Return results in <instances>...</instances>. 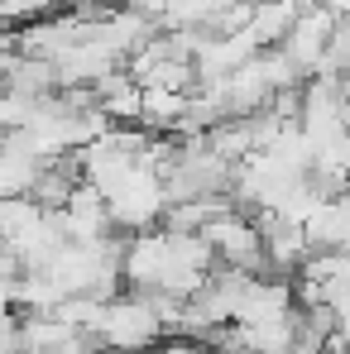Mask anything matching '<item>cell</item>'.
Returning <instances> with one entry per match:
<instances>
[{
    "label": "cell",
    "instance_id": "1",
    "mask_svg": "<svg viewBox=\"0 0 350 354\" xmlns=\"http://www.w3.org/2000/svg\"><path fill=\"white\" fill-rule=\"evenodd\" d=\"M168 326L154 306L149 292H120L106 301V316L96 326V345L101 350H120V354H154L164 345Z\"/></svg>",
    "mask_w": 350,
    "mask_h": 354
},
{
    "label": "cell",
    "instance_id": "2",
    "mask_svg": "<svg viewBox=\"0 0 350 354\" xmlns=\"http://www.w3.org/2000/svg\"><path fill=\"white\" fill-rule=\"evenodd\" d=\"M207 244L216 249V263H226V268H240V273H254V278H264L269 273V259H264V225L250 216V211H221L207 230Z\"/></svg>",
    "mask_w": 350,
    "mask_h": 354
},
{
    "label": "cell",
    "instance_id": "3",
    "mask_svg": "<svg viewBox=\"0 0 350 354\" xmlns=\"http://www.w3.org/2000/svg\"><path fill=\"white\" fill-rule=\"evenodd\" d=\"M336 24H341V15H331L326 5H312V0H307V10L297 15V24L288 29V39L279 44L302 77H317V67H322V58H326V44H331Z\"/></svg>",
    "mask_w": 350,
    "mask_h": 354
},
{
    "label": "cell",
    "instance_id": "4",
    "mask_svg": "<svg viewBox=\"0 0 350 354\" xmlns=\"http://www.w3.org/2000/svg\"><path fill=\"white\" fill-rule=\"evenodd\" d=\"M91 91H96V106L106 111L111 124H139V115H144V86H139L125 67L111 72L106 82H96Z\"/></svg>",
    "mask_w": 350,
    "mask_h": 354
},
{
    "label": "cell",
    "instance_id": "5",
    "mask_svg": "<svg viewBox=\"0 0 350 354\" xmlns=\"http://www.w3.org/2000/svg\"><path fill=\"white\" fill-rule=\"evenodd\" d=\"M39 173H44V158H39V153H29V149L15 144V139H0V201H10V196H34Z\"/></svg>",
    "mask_w": 350,
    "mask_h": 354
},
{
    "label": "cell",
    "instance_id": "6",
    "mask_svg": "<svg viewBox=\"0 0 350 354\" xmlns=\"http://www.w3.org/2000/svg\"><path fill=\"white\" fill-rule=\"evenodd\" d=\"M302 10H307V0H254L250 34L259 39V48H279V44L288 39V29L297 24Z\"/></svg>",
    "mask_w": 350,
    "mask_h": 354
},
{
    "label": "cell",
    "instance_id": "7",
    "mask_svg": "<svg viewBox=\"0 0 350 354\" xmlns=\"http://www.w3.org/2000/svg\"><path fill=\"white\" fill-rule=\"evenodd\" d=\"M44 216H49V211H44L34 196H10V201H0V239H5V249H10L15 239H24Z\"/></svg>",
    "mask_w": 350,
    "mask_h": 354
},
{
    "label": "cell",
    "instance_id": "8",
    "mask_svg": "<svg viewBox=\"0 0 350 354\" xmlns=\"http://www.w3.org/2000/svg\"><path fill=\"white\" fill-rule=\"evenodd\" d=\"M62 0H5V10H0V24H34V19H44V15H53Z\"/></svg>",
    "mask_w": 350,
    "mask_h": 354
},
{
    "label": "cell",
    "instance_id": "9",
    "mask_svg": "<svg viewBox=\"0 0 350 354\" xmlns=\"http://www.w3.org/2000/svg\"><path fill=\"white\" fill-rule=\"evenodd\" d=\"M19 326H24V316L0 311V354H19Z\"/></svg>",
    "mask_w": 350,
    "mask_h": 354
},
{
    "label": "cell",
    "instance_id": "10",
    "mask_svg": "<svg viewBox=\"0 0 350 354\" xmlns=\"http://www.w3.org/2000/svg\"><path fill=\"white\" fill-rule=\"evenodd\" d=\"M0 259H10V249H5V239H0Z\"/></svg>",
    "mask_w": 350,
    "mask_h": 354
},
{
    "label": "cell",
    "instance_id": "11",
    "mask_svg": "<svg viewBox=\"0 0 350 354\" xmlns=\"http://www.w3.org/2000/svg\"><path fill=\"white\" fill-rule=\"evenodd\" d=\"M101 354H120V350H101Z\"/></svg>",
    "mask_w": 350,
    "mask_h": 354
}]
</instances>
